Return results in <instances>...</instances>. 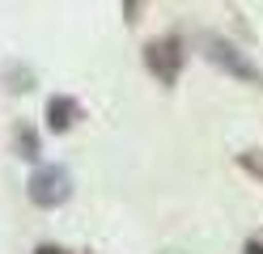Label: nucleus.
Returning <instances> with one entry per match:
<instances>
[{"label":"nucleus","mask_w":263,"mask_h":254,"mask_svg":"<svg viewBox=\"0 0 263 254\" xmlns=\"http://www.w3.org/2000/svg\"><path fill=\"white\" fill-rule=\"evenodd\" d=\"M77 119H81V102H77V97L55 93L51 102H47V131L64 135V131H72V123H77Z\"/></svg>","instance_id":"obj_4"},{"label":"nucleus","mask_w":263,"mask_h":254,"mask_svg":"<svg viewBox=\"0 0 263 254\" xmlns=\"http://www.w3.org/2000/svg\"><path fill=\"white\" fill-rule=\"evenodd\" d=\"M140 13H144V0H123V22H127V26H136Z\"/></svg>","instance_id":"obj_7"},{"label":"nucleus","mask_w":263,"mask_h":254,"mask_svg":"<svg viewBox=\"0 0 263 254\" xmlns=\"http://www.w3.org/2000/svg\"><path fill=\"white\" fill-rule=\"evenodd\" d=\"M187 64V47L178 34H161V38H149L144 43V68L157 76V85H178V72Z\"/></svg>","instance_id":"obj_1"},{"label":"nucleus","mask_w":263,"mask_h":254,"mask_svg":"<svg viewBox=\"0 0 263 254\" xmlns=\"http://www.w3.org/2000/svg\"><path fill=\"white\" fill-rule=\"evenodd\" d=\"M13 140H17V157H22V161H39V135H34L30 123H22Z\"/></svg>","instance_id":"obj_5"},{"label":"nucleus","mask_w":263,"mask_h":254,"mask_svg":"<svg viewBox=\"0 0 263 254\" xmlns=\"http://www.w3.org/2000/svg\"><path fill=\"white\" fill-rule=\"evenodd\" d=\"M242 254H263V242H255V237H251V242L242 246Z\"/></svg>","instance_id":"obj_8"},{"label":"nucleus","mask_w":263,"mask_h":254,"mask_svg":"<svg viewBox=\"0 0 263 254\" xmlns=\"http://www.w3.org/2000/svg\"><path fill=\"white\" fill-rule=\"evenodd\" d=\"M238 165L246 169V174H255V178L263 182V152H255V148H251V152H238Z\"/></svg>","instance_id":"obj_6"},{"label":"nucleus","mask_w":263,"mask_h":254,"mask_svg":"<svg viewBox=\"0 0 263 254\" xmlns=\"http://www.w3.org/2000/svg\"><path fill=\"white\" fill-rule=\"evenodd\" d=\"M204 55H208L212 64H217L221 72L238 76V81H251V85L259 81V68H255L251 60H246V51H238L229 38H217V34H208V38H204Z\"/></svg>","instance_id":"obj_3"},{"label":"nucleus","mask_w":263,"mask_h":254,"mask_svg":"<svg viewBox=\"0 0 263 254\" xmlns=\"http://www.w3.org/2000/svg\"><path fill=\"white\" fill-rule=\"evenodd\" d=\"M34 254H68V250H64V246H51V242H47V246H39Z\"/></svg>","instance_id":"obj_9"},{"label":"nucleus","mask_w":263,"mask_h":254,"mask_svg":"<svg viewBox=\"0 0 263 254\" xmlns=\"http://www.w3.org/2000/svg\"><path fill=\"white\" fill-rule=\"evenodd\" d=\"M26 195L34 208H60L72 199V174L64 165H39L26 182Z\"/></svg>","instance_id":"obj_2"}]
</instances>
